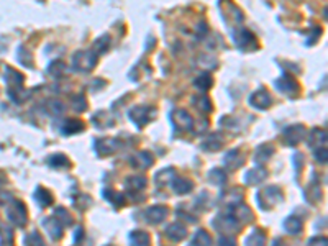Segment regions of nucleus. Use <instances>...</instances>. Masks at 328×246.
Returning a JSON list of instances; mask_svg holds the SVG:
<instances>
[{"label":"nucleus","instance_id":"42","mask_svg":"<svg viewBox=\"0 0 328 246\" xmlns=\"http://www.w3.org/2000/svg\"><path fill=\"white\" fill-rule=\"evenodd\" d=\"M218 243H220V245H223V243H232V245H235V240H233V238H220Z\"/></svg>","mask_w":328,"mask_h":246},{"label":"nucleus","instance_id":"43","mask_svg":"<svg viewBox=\"0 0 328 246\" xmlns=\"http://www.w3.org/2000/svg\"><path fill=\"white\" fill-rule=\"evenodd\" d=\"M317 242L325 245V243H327V240H325V238H312V240H309V243H317Z\"/></svg>","mask_w":328,"mask_h":246},{"label":"nucleus","instance_id":"15","mask_svg":"<svg viewBox=\"0 0 328 246\" xmlns=\"http://www.w3.org/2000/svg\"><path fill=\"white\" fill-rule=\"evenodd\" d=\"M266 176H268V171L258 164L254 169H249V171L245 174V182L248 184V186H256V184L263 182Z\"/></svg>","mask_w":328,"mask_h":246},{"label":"nucleus","instance_id":"16","mask_svg":"<svg viewBox=\"0 0 328 246\" xmlns=\"http://www.w3.org/2000/svg\"><path fill=\"white\" fill-rule=\"evenodd\" d=\"M166 237L171 240V242H182L184 238L187 237V228L184 227L182 223H171L166 228Z\"/></svg>","mask_w":328,"mask_h":246},{"label":"nucleus","instance_id":"21","mask_svg":"<svg viewBox=\"0 0 328 246\" xmlns=\"http://www.w3.org/2000/svg\"><path fill=\"white\" fill-rule=\"evenodd\" d=\"M223 136L220 135V133H212L207 140L202 143V150L205 151H217L220 148L223 146Z\"/></svg>","mask_w":328,"mask_h":246},{"label":"nucleus","instance_id":"35","mask_svg":"<svg viewBox=\"0 0 328 246\" xmlns=\"http://www.w3.org/2000/svg\"><path fill=\"white\" fill-rule=\"evenodd\" d=\"M266 242V237L263 233H261V230H254L253 233L249 235L248 238H246V245H251V243H256V245H264Z\"/></svg>","mask_w":328,"mask_h":246},{"label":"nucleus","instance_id":"30","mask_svg":"<svg viewBox=\"0 0 328 246\" xmlns=\"http://www.w3.org/2000/svg\"><path fill=\"white\" fill-rule=\"evenodd\" d=\"M212 84H213V78H212V76H210L208 73H202L196 81H194V85H196L197 89H201V90L210 89V87H212Z\"/></svg>","mask_w":328,"mask_h":246},{"label":"nucleus","instance_id":"38","mask_svg":"<svg viewBox=\"0 0 328 246\" xmlns=\"http://www.w3.org/2000/svg\"><path fill=\"white\" fill-rule=\"evenodd\" d=\"M56 215L59 217L58 220L64 225V227H66V225H71V215H69V212L66 208H63V207L56 208Z\"/></svg>","mask_w":328,"mask_h":246},{"label":"nucleus","instance_id":"40","mask_svg":"<svg viewBox=\"0 0 328 246\" xmlns=\"http://www.w3.org/2000/svg\"><path fill=\"white\" fill-rule=\"evenodd\" d=\"M320 35H322V28H314V33H312V40L307 41V44H314V43H317V40L320 38Z\"/></svg>","mask_w":328,"mask_h":246},{"label":"nucleus","instance_id":"36","mask_svg":"<svg viewBox=\"0 0 328 246\" xmlns=\"http://www.w3.org/2000/svg\"><path fill=\"white\" fill-rule=\"evenodd\" d=\"M64 73V64L63 61H51L48 66V74L51 76H61Z\"/></svg>","mask_w":328,"mask_h":246},{"label":"nucleus","instance_id":"41","mask_svg":"<svg viewBox=\"0 0 328 246\" xmlns=\"http://www.w3.org/2000/svg\"><path fill=\"white\" fill-rule=\"evenodd\" d=\"M82 235H84V230H82V228L79 227L78 230H76V237H74V243H78V242H79V240H81V237H82Z\"/></svg>","mask_w":328,"mask_h":246},{"label":"nucleus","instance_id":"24","mask_svg":"<svg viewBox=\"0 0 328 246\" xmlns=\"http://www.w3.org/2000/svg\"><path fill=\"white\" fill-rule=\"evenodd\" d=\"M273 153H274L273 146H269V145L258 146L256 148V151H254V163L256 164H264L271 156H273Z\"/></svg>","mask_w":328,"mask_h":246},{"label":"nucleus","instance_id":"23","mask_svg":"<svg viewBox=\"0 0 328 246\" xmlns=\"http://www.w3.org/2000/svg\"><path fill=\"white\" fill-rule=\"evenodd\" d=\"M172 191L176 194H187L194 189V182L184 177H172Z\"/></svg>","mask_w":328,"mask_h":246},{"label":"nucleus","instance_id":"44","mask_svg":"<svg viewBox=\"0 0 328 246\" xmlns=\"http://www.w3.org/2000/svg\"><path fill=\"white\" fill-rule=\"evenodd\" d=\"M2 184H3V177L0 176V186H2Z\"/></svg>","mask_w":328,"mask_h":246},{"label":"nucleus","instance_id":"34","mask_svg":"<svg viewBox=\"0 0 328 246\" xmlns=\"http://www.w3.org/2000/svg\"><path fill=\"white\" fill-rule=\"evenodd\" d=\"M192 104H194V107H197L201 112H210L212 110V104H210V100L204 95L202 97H194Z\"/></svg>","mask_w":328,"mask_h":246},{"label":"nucleus","instance_id":"3","mask_svg":"<svg viewBox=\"0 0 328 246\" xmlns=\"http://www.w3.org/2000/svg\"><path fill=\"white\" fill-rule=\"evenodd\" d=\"M5 215H7L8 222H12L15 227L23 228L28 222V212L23 202L20 201H10L5 208Z\"/></svg>","mask_w":328,"mask_h":246},{"label":"nucleus","instance_id":"4","mask_svg":"<svg viewBox=\"0 0 328 246\" xmlns=\"http://www.w3.org/2000/svg\"><path fill=\"white\" fill-rule=\"evenodd\" d=\"M155 112L156 109H153L150 105H140V107H133L128 115H130V119L133 120V123H135L136 126L141 128L155 119Z\"/></svg>","mask_w":328,"mask_h":246},{"label":"nucleus","instance_id":"9","mask_svg":"<svg viewBox=\"0 0 328 246\" xmlns=\"http://www.w3.org/2000/svg\"><path fill=\"white\" fill-rule=\"evenodd\" d=\"M276 87H278L279 92H283L287 97L295 95L297 90H299V84H297L294 78H289V76H283L281 79L276 81Z\"/></svg>","mask_w":328,"mask_h":246},{"label":"nucleus","instance_id":"19","mask_svg":"<svg viewBox=\"0 0 328 246\" xmlns=\"http://www.w3.org/2000/svg\"><path fill=\"white\" fill-rule=\"evenodd\" d=\"M84 128H85V125H84V122H81V120H66L63 125H61V133L63 135H76V133H81V131H84Z\"/></svg>","mask_w":328,"mask_h":246},{"label":"nucleus","instance_id":"25","mask_svg":"<svg viewBox=\"0 0 328 246\" xmlns=\"http://www.w3.org/2000/svg\"><path fill=\"white\" fill-rule=\"evenodd\" d=\"M146 184H148L146 177L135 176V177H128V179H126V181H125V187L128 189V191H131V192H140V191H143V189L146 187Z\"/></svg>","mask_w":328,"mask_h":246},{"label":"nucleus","instance_id":"27","mask_svg":"<svg viewBox=\"0 0 328 246\" xmlns=\"http://www.w3.org/2000/svg\"><path fill=\"white\" fill-rule=\"evenodd\" d=\"M208 179H210V182L215 184V186H223V184L227 182V172H225L222 167H215L210 171Z\"/></svg>","mask_w":328,"mask_h":246},{"label":"nucleus","instance_id":"18","mask_svg":"<svg viewBox=\"0 0 328 246\" xmlns=\"http://www.w3.org/2000/svg\"><path fill=\"white\" fill-rule=\"evenodd\" d=\"M283 227L289 235H300L302 230H304V223H302V220L299 217H294V215H292V217H287L284 220Z\"/></svg>","mask_w":328,"mask_h":246},{"label":"nucleus","instance_id":"14","mask_svg":"<svg viewBox=\"0 0 328 246\" xmlns=\"http://www.w3.org/2000/svg\"><path fill=\"white\" fill-rule=\"evenodd\" d=\"M233 40L242 49L256 44V38L253 37V33L248 32V30H245V28H240L238 32H233Z\"/></svg>","mask_w":328,"mask_h":246},{"label":"nucleus","instance_id":"5","mask_svg":"<svg viewBox=\"0 0 328 246\" xmlns=\"http://www.w3.org/2000/svg\"><path fill=\"white\" fill-rule=\"evenodd\" d=\"M228 213L232 215V217L237 220L240 225L242 223L245 225V223H248V222L253 220V212H251L245 204H230Z\"/></svg>","mask_w":328,"mask_h":246},{"label":"nucleus","instance_id":"8","mask_svg":"<svg viewBox=\"0 0 328 246\" xmlns=\"http://www.w3.org/2000/svg\"><path fill=\"white\" fill-rule=\"evenodd\" d=\"M213 227L222 230V232L230 233V232H237L240 228V223L227 212V215H218V217L213 220Z\"/></svg>","mask_w":328,"mask_h":246},{"label":"nucleus","instance_id":"33","mask_svg":"<svg viewBox=\"0 0 328 246\" xmlns=\"http://www.w3.org/2000/svg\"><path fill=\"white\" fill-rule=\"evenodd\" d=\"M192 245H212V237L205 232V230H199L191 240Z\"/></svg>","mask_w":328,"mask_h":246},{"label":"nucleus","instance_id":"32","mask_svg":"<svg viewBox=\"0 0 328 246\" xmlns=\"http://www.w3.org/2000/svg\"><path fill=\"white\" fill-rule=\"evenodd\" d=\"M104 197L109 202H112L115 207H122L125 204V196L123 194H117L115 191H104Z\"/></svg>","mask_w":328,"mask_h":246},{"label":"nucleus","instance_id":"26","mask_svg":"<svg viewBox=\"0 0 328 246\" xmlns=\"http://www.w3.org/2000/svg\"><path fill=\"white\" fill-rule=\"evenodd\" d=\"M48 164L51 167H54V169H69L71 167V161H69V158L68 156H64V155H53L48 160Z\"/></svg>","mask_w":328,"mask_h":246},{"label":"nucleus","instance_id":"28","mask_svg":"<svg viewBox=\"0 0 328 246\" xmlns=\"http://www.w3.org/2000/svg\"><path fill=\"white\" fill-rule=\"evenodd\" d=\"M151 238L150 235H148L146 232H143V230H136V232H131L130 233V243L131 245H150Z\"/></svg>","mask_w":328,"mask_h":246},{"label":"nucleus","instance_id":"11","mask_svg":"<svg viewBox=\"0 0 328 246\" xmlns=\"http://www.w3.org/2000/svg\"><path fill=\"white\" fill-rule=\"evenodd\" d=\"M5 84H7L8 87L7 89H23V76L18 73V71H15L13 68H10V66H7L5 68Z\"/></svg>","mask_w":328,"mask_h":246},{"label":"nucleus","instance_id":"7","mask_svg":"<svg viewBox=\"0 0 328 246\" xmlns=\"http://www.w3.org/2000/svg\"><path fill=\"white\" fill-rule=\"evenodd\" d=\"M167 213H169V210H167V207H164V205H153V207L145 210L146 222L151 225L161 223L163 220L167 217Z\"/></svg>","mask_w":328,"mask_h":246},{"label":"nucleus","instance_id":"17","mask_svg":"<svg viewBox=\"0 0 328 246\" xmlns=\"http://www.w3.org/2000/svg\"><path fill=\"white\" fill-rule=\"evenodd\" d=\"M117 148H119V143H117L115 138H102V140L95 141V150L99 151L100 155H110Z\"/></svg>","mask_w":328,"mask_h":246},{"label":"nucleus","instance_id":"20","mask_svg":"<svg viewBox=\"0 0 328 246\" xmlns=\"http://www.w3.org/2000/svg\"><path fill=\"white\" fill-rule=\"evenodd\" d=\"M33 199L35 202H37L40 207H49L51 204H53V196H51V192L48 189L44 187H37V191L33 194Z\"/></svg>","mask_w":328,"mask_h":246},{"label":"nucleus","instance_id":"39","mask_svg":"<svg viewBox=\"0 0 328 246\" xmlns=\"http://www.w3.org/2000/svg\"><path fill=\"white\" fill-rule=\"evenodd\" d=\"M30 243H37V245H43V238L40 237V235L35 232L32 235H28L27 238H25V245H30Z\"/></svg>","mask_w":328,"mask_h":246},{"label":"nucleus","instance_id":"10","mask_svg":"<svg viewBox=\"0 0 328 246\" xmlns=\"http://www.w3.org/2000/svg\"><path fill=\"white\" fill-rule=\"evenodd\" d=\"M171 119L176 123V126L182 128L186 131H191L194 126V119L191 117V114H187L186 110H174Z\"/></svg>","mask_w":328,"mask_h":246},{"label":"nucleus","instance_id":"13","mask_svg":"<svg viewBox=\"0 0 328 246\" xmlns=\"http://www.w3.org/2000/svg\"><path fill=\"white\" fill-rule=\"evenodd\" d=\"M305 133L307 130L302 125H292L284 130V138L287 140V145H297L305 136Z\"/></svg>","mask_w":328,"mask_h":246},{"label":"nucleus","instance_id":"31","mask_svg":"<svg viewBox=\"0 0 328 246\" xmlns=\"http://www.w3.org/2000/svg\"><path fill=\"white\" fill-rule=\"evenodd\" d=\"M131 163H133V166L135 167L138 166V164H140V167H148V166H151L153 164V156L146 151L138 153V155L135 156V161H131Z\"/></svg>","mask_w":328,"mask_h":246},{"label":"nucleus","instance_id":"2","mask_svg":"<svg viewBox=\"0 0 328 246\" xmlns=\"http://www.w3.org/2000/svg\"><path fill=\"white\" fill-rule=\"evenodd\" d=\"M281 201H284V196L283 191L278 186H269L256 194V202H258V207L261 210H268L271 207H274Z\"/></svg>","mask_w":328,"mask_h":246},{"label":"nucleus","instance_id":"12","mask_svg":"<svg viewBox=\"0 0 328 246\" xmlns=\"http://www.w3.org/2000/svg\"><path fill=\"white\" fill-rule=\"evenodd\" d=\"M43 227L46 228V232H48L51 240H59L61 237H63L64 225L61 223L56 217H48L46 220H43Z\"/></svg>","mask_w":328,"mask_h":246},{"label":"nucleus","instance_id":"22","mask_svg":"<svg viewBox=\"0 0 328 246\" xmlns=\"http://www.w3.org/2000/svg\"><path fill=\"white\" fill-rule=\"evenodd\" d=\"M245 163V155L240 150H232L227 153L225 156V164H228V167L232 169H238L240 166H243Z\"/></svg>","mask_w":328,"mask_h":246},{"label":"nucleus","instance_id":"29","mask_svg":"<svg viewBox=\"0 0 328 246\" xmlns=\"http://www.w3.org/2000/svg\"><path fill=\"white\" fill-rule=\"evenodd\" d=\"M110 43H112V40H110L109 35H104V37H100V38L94 43V51H95V53L99 54V56L104 54V53H107V51H109Z\"/></svg>","mask_w":328,"mask_h":246},{"label":"nucleus","instance_id":"1","mask_svg":"<svg viewBox=\"0 0 328 246\" xmlns=\"http://www.w3.org/2000/svg\"><path fill=\"white\" fill-rule=\"evenodd\" d=\"M97 59H99V54L94 49L78 51L73 56V69L78 71V73H89L95 68Z\"/></svg>","mask_w":328,"mask_h":246},{"label":"nucleus","instance_id":"37","mask_svg":"<svg viewBox=\"0 0 328 246\" xmlns=\"http://www.w3.org/2000/svg\"><path fill=\"white\" fill-rule=\"evenodd\" d=\"M18 59L22 61V64L23 66H27V68H32V63H30V61H32V56H30V51L25 48V46H20L18 48Z\"/></svg>","mask_w":328,"mask_h":246},{"label":"nucleus","instance_id":"6","mask_svg":"<svg viewBox=\"0 0 328 246\" xmlns=\"http://www.w3.org/2000/svg\"><path fill=\"white\" fill-rule=\"evenodd\" d=\"M271 104H273V99H271L269 92L266 89H259L256 90L254 94H251L249 97V105L256 110H266L269 109Z\"/></svg>","mask_w":328,"mask_h":246}]
</instances>
